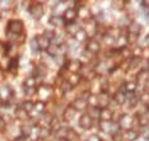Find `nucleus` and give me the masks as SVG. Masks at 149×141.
Segmentation results:
<instances>
[{"instance_id": "nucleus-1", "label": "nucleus", "mask_w": 149, "mask_h": 141, "mask_svg": "<svg viewBox=\"0 0 149 141\" xmlns=\"http://www.w3.org/2000/svg\"><path fill=\"white\" fill-rule=\"evenodd\" d=\"M78 14H79V12H78L74 6H72V8H68L64 12L63 17H61L64 23H65V26L66 24H72V23H75L77 18H78Z\"/></svg>"}, {"instance_id": "nucleus-2", "label": "nucleus", "mask_w": 149, "mask_h": 141, "mask_svg": "<svg viewBox=\"0 0 149 141\" xmlns=\"http://www.w3.org/2000/svg\"><path fill=\"white\" fill-rule=\"evenodd\" d=\"M24 29V24L21 19H10L8 22V31L13 35H21Z\"/></svg>"}, {"instance_id": "nucleus-3", "label": "nucleus", "mask_w": 149, "mask_h": 141, "mask_svg": "<svg viewBox=\"0 0 149 141\" xmlns=\"http://www.w3.org/2000/svg\"><path fill=\"white\" fill-rule=\"evenodd\" d=\"M82 66H83V64L80 62V60L73 59V60H66L64 68H65L70 74H79L80 69H82Z\"/></svg>"}, {"instance_id": "nucleus-4", "label": "nucleus", "mask_w": 149, "mask_h": 141, "mask_svg": "<svg viewBox=\"0 0 149 141\" xmlns=\"http://www.w3.org/2000/svg\"><path fill=\"white\" fill-rule=\"evenodd\" d=\"M28 12H29V14H31V17L33 19L38 21V19L42 18L43 13H45V9H43L42 4H40V3H35V4L31 5L28 8Z\"/></svg>"}, {"instance_id": "nucleus-5", "label": "nucleus", "mask_w": 149, "mask_h": 141, "mask_svg": "<svg viewBox=\"0 0 149 141\" xmlns=\"http://www.w3.org/2000/svg\"><path fill=\"white\" fill-rule=\"evenodd\" d=\"M35 41H36L37 50H38V51H46V50L49 48V46L51 45V41H50V39H47L43 35L36 36L35 37Z\"/></svg>"}, {"instance_id": "nucleus-6", "label": "nucleus", "mask_w": 149, "mask_h": 141, "mask_svg": "<svg viewBox=\"0 0 149 141\" xmlns=\"http://www.w3.org/2000/svg\"><path fill=\"white\" fill-rule=\"evenodd\" d=\"M96 103H97V107L100 109L108 108V106H110V97H108V93L107 92H101L97 95V102Z\"/></svg>"}, {"instance_id": "nucleus-7", "label": "nucleus", "mask_w": 149, "mask_h": 141, "mask_svg": "<svg viewBox=\"0 0 149 141\" xmlns=\"http://www.w3.org/2000/svg\"><path fill=\"white\" fill-rule=\"evenodd\" d=\"M100 127L102 129L103 132H112V135L113 133H116L117 131H120V127H118L117 123H113V122H103V121H101L100 122Z\"/></svg>"}, {"instance_id": "nucleus-8", "label": "nucleus", "mask_w": 149, "mask_h": 141, "mask_svg": "<svg viewBox=\"0 0 149 141\" xmlns=\"http://www.w3.org/2000/svg\"><path fill=\"white\" fill-rule=\"evenodd\" d=\"M143 29L140 23H138L136 21H130L127 24V33L129 35H134V36H139Z\"/></svg>"}, {"instance_id": "nucleus-9", "label": "nucleus", "mask_w": 149, "mask_h": 141, "mask_svg": "<svg viewBox=\"0 0 149 141\" xmlns=\"http://www.w3.org/2000/svg\"><path fill=\"white\" fill-rule=\"evenodd\" d=\"M79 126L82 127L83 130L91 129V127L93 126V120L91 118L87 113H83V115L80 116V118H79Z\"/></svg>"}, {"instance_id": "nucleus-10", "label": "nucleus", "mask_w": 149, "mask_h": 141, "mask_svg": "<svg viewBox=\"0 0 149 141\" xmlns=\"http://www.w3.org/2000/svg\"><path fill=\"white\" fill-rule=\"evenodd\" d=\"M87 51L91 53H98L101 51V43L94 38L89 39V41L87 42Z\"/></svg>"}, {"instance_id": "nucleus-11", "label": "nucleus", "mask_w": 149, "mask_h": 141, "mask_svg": "<svg viewBox=\"0 0 149 141\" xmlns=\"http://www.w3.org/2000/svg\"><path fill=\"white\" fill-rule=\"evenodd\" d=\"M12 95H13V90L9 88V86H3V88H0V100H1V103L9 102V100L12 99Z\"/></svg>"}, {"instance_id": "nucleus-12", "label": "nucleus", "mask_w": 149, "mask_h": 141, "mask_svg": "<svg viewBox=\"0 0 149 141\" xmlns=\"http://www.w3.org/2000/svg\"><path fill=\"white\" fill-rule=\"evenodd\" d=\"M112 111L110 107L108 108H102L100 109V121H103V122H110L111 118H112Z\"/></svg>"}, {"instance_id": "nucleus-13", "label": "nucleus", "mask_w": 149, "mask_h": 141, "mask_svg": "<svg viewBox=\"0 0 149 141\" xmlns=\"http://www.w3.org/2000/svg\"><path fill=\"white\" fill-rule=\"evenodd\" d=\"M70 106H72L75 111H83V109H87L88 102H87V100H84V99H82V98L79 97V98H77Z\"/></svg>"}, {"instance_id": "nucleus-14", "label": "nucleus", "mask_w": 149, "mask_h": 141, "mask_svg": "<svg viewBox=\"0 0 149 141\" xmlns=\"http://www.w3.org/2000/svg\"><path fill=\"white\" fill-rule=\"evenodd\" d=\"M77 115V111L73 108L72 106H69V107H66V109L64 111V113H63V118L64 121H66V122H69V121H72L74 117H75Z\"/></svg>"}, {"instance_id": "nucleus-15", "label": "nucleus", "mask_w": 149, "mask_h": 141, "mask_svg": "<svg viewBox=\"0 0 149 141\" xmlns=\"http://www.w3.org/2000/svg\"><path fill=\"white\" fill-rule=\"evenodd\" d=\"M127 100V97H126V94H125L124 92H121V90H118V92L115 93V95H113V102L116 103V104H124L125 102Z\"/></svg>"}, {"instance_id": "nucleus-16", "label": "nucleus", "mask_w": 149, "mask_h": 141, "mask_svg": "<svg viewBox=\"0 0 149 141\" xmlns=\"http://www.w3.org/2000/svg\"><path fill=\"white\" fill-rule=\"evenodd\" d=\"M123 137H125L126 141H135V140H138V137H139V132L138 131H135L134 129H130V130L125 131Z\"/></svg>"}, {"instance_id": "nucleus-17", "label": "nucleus", "mask_w": 149, "mask_h": 141, "mask_svg": "<svg viewBox=\"0 0 149 141\" xmlns=\"http://www.w3.org/2000/svg\"><path fill=\"white\" fill-rule=\"evenodd\" d=\"M46 51L49 52L50 56H52V57H56V56L60 55V52H61V48H60L59 45H56V43H52L51 42V45L49 46V48H47Z\"/></svg>"}, {"instance_id": "nucleus-18", "label": "nucleus", "mask_w": 149, "mask_h": 141, "mask_svg": "<svg viewBox=\"0 0 149 141\" xmlns=\"http://www.w3.org/2000/svg\"><path fill=\"white\" fill-rule=\"evenodd\" d=\"M88 108V112L87 115L91 117L92 120H100V108L96 106H91V107H87Z\"/></svg>"}, {"instance_id": "nucleus-19", "label": "nucleus", "mask_w": 149, "mask_h": 141, "mask_svg": "<svg viewBox=\"0 0 149 141\" xmlns=\"http://www.w3.org/2000/svg\"><path fill=\"white\" fill-rule=\"evenodd\" d=\"M80 79H82V78H80V75H79V74H70V75L68 76L66 82L69 83L70 85H72L73 88H74V86H77L78 84L80 83Z\"/></svg>"}, {"instance_id": "nucleus-20", "label": "nucleus", "mask_w": 149, "mask_h": 141, "mask_svg": "<svg viewBox=\"0 0 149 141\" xmlns=\"http://www.w3.org/2000/svg\"><path fill=\"white\" fill-rule=\"evenodd\" d=\"M49 23H50L51 26H54V27H61V26H65V23H64L63 18H61V17H57V15L50 17Z\"/></svg>"}, {"instance_id": "nucleus-21", "label": "nucleus", "mask_w": 149, "mask_h": 141, "mask_svg": "<svg viewBox=\"0 0 149 141\" xmlns=\"http://www.w3.org/2000/svg\"><path fill=\"white\" fill-rule=\"evenodd\" d=\"M74 38H75L78 42H84V41H86V39L88 38V33L84 31L83 28H80L79 31H78L75 35H74Z\"/></svg>"}, {"instance_id": "nucleus-22", "label": "nucleus", "mask_w": 149, "mask_h": 141, "mask_svg": "<svg viewBox=\"0 0 149 141\" xmlns=\"http://www.w3.org/2000/svg\"><path fill=\"white\" fill-rule=\"evenodd\" d=\"M51 133L52 132L50 131L49 127H40V130H38V137H40V139H42V140L49 139Z\"/></svg>"}, {"instance_id": "nucleus-23", "label": "nucleus", "mask_w": 149, "mask_h": 141, "mask_svg": "<svg viewBox=\"0 0 149 141\" xmlns=\"http://www.w3.org/2000/svg\"><path fill=\"white\" fill-rule=\"evenodd\" d=\"M15 116H17V118L21 120V121H28L29 120V115L26 112V111H23L22 108H19V107L15 109Z\"/></svg>"}, {"instance_id": "nucleus-24", "label": "nucleus", "mask_w": 149, "mask_h": 141, "mask_svg": "<svg viewBox=\"0 0 149 141\" xmlns=\"http://www.w3.org/2000/svg\"><path fill=\"white\" fill-rule=\"evenodd\" d=\"M19 68V60L18 57H12L9 59V62H8V70H10V71H15L17 69Z\"/></svg>"}, {"instance_id": "nucleus-25", "label": "nucleus", "mask_w": 149, "mask_h": 141, "mask_svg": "<svg viewBox=\"0 0 149 141\" xmlns=\"http://www.w3.org/2000/svg\"><path fill=\"white\" fill-rule=\"evenodd\" d=\"M33 103L35 102H32V100H24V102L22 103V106H21V108L23 109V111H26L27 113H31L32 111H33Z\"/></svg>"}, {"instance_id": "nucleus-26", "label": "nucleus", "mask_w": 149, "mask_h": 141, "mask_svg": "<svg viewBox=\"0 0 149 141\" xmlns=\"http://www.w3.org/2000/svg\"><path fill=\"white\" fill-rule=\"evenodd\" d=\"M80 29V26L75 24V23H72V24H66V32L69 33L70 36H74L75 33Z\"/></svg>"}, {"instance_id": "nucleus-27", "label": "nucleus", "mask_w": 149, "mask_h": 141, "mask_svg": "<svg viewBox=\"0 0 149 141\" xmlns=\"http://www.w3.org/2000/svg\"><path fill=\"white\" fill-rule=\"evenodd\" d=\"M45 107H46V103L41 102V100H37V102L33 103V111H37L38 113L45 112Z\"/></svg>"}, {"instance_id": "nucleus-28", "label": "nucleus", "mask_w": 149, "mask_h": 141, "mask_svg": "<svg viewBox=\"0 0 149 141\" xmlns=\"http://www.w3.org/2000/svg\"><path fill=\"white\" fill-rule=\"evenodd\" d=\"M68 127H60L59 130L56 131V137L60 140H66V135H68Z\"/></svg>"}, {"instance_id": "nucleus-29", "label": "nucleus", "mask_w": 149, "mask_h": 141, "mask_svg": "<svg viewBox=\"0 0 149 141\" xmlns=\"http://www.w3.org/2000/svg\"><path fill=\"white\" fill-rule=\"evenodd\" d=\"M31 129L32 127L29 125H22L21 126V136H23L24 139H27V137L31 135Z\"/></svg>"}, {"instance_id": "nucleus-30", "label": "nucleus", "mask_w": 149, "mask_h": 141, "mask_svg": "<svg viewBox=\"0 0 149 141\" xmlns=\"http://www.w3.org/2000/svg\"><path fill=\"white\" fill-rule=\"evenodd\" d=\"M61 92L65 94V93H68V92H70V90H73V86L70 85L69 83L66 82V80H63L61 82V85H60V88H59Z\"/></svg>"}, {"instance_id": "nucleus-31", "label": "nucleus", "mask_w": 149, "mask_h": 141, "mask_svg": "<svg viewBox=\"0 0 149 141\" xmlns=\"http://www.w3.org/2000/svg\"><path fill=\"white\" fill-rule=\"evenodd\" d=\"M24 88H36V79L31 76V78H27L24 80V84H23Z\"/></svg>"}, {"instance_id": "nucleus-32", "label": "nucleus", "mask_w": 149, "mask_h": 141, "mask_svg": "<svg viewBox=\"0 0 149 141\" xmlns=\"http://www.w3.org/2000/svg\"><path fill=\"white\" fill-rule=\"evenodd\" d=\"M43 36H45L47 39L52 41V39L55 38V31H54V29H45V32H43Z\"/></svg>"}, {"instance_id": "nucleus-33", "label": "nucleus", "mask_w": 149, "mask_h": 141, "mask_svg": "<svg viewBox=\"0 0 149 141\" xmlns=\"http://www.w3.org/2000/svg\"><path fill=\"white\" fill-rule=\"evenodd\" d=\"M24 94L26 95H35L37 94V89L36 88H24Z\"/></svg>"}, {"instance_id": "nucleus-34", "label": "nucleus", "mask_w": 149, "mask_h": 141, "mask_svg": "<svg viewBox=\"0 0 149 141\" xmlns=\"http://www.w3.org/2000/svg\"><path fill=\"white\" fill-rule=\"evenodd\" d=\"M124 4H125V1H113L112 6H115V9H123Z\"/></svg>"}, {"instance_id": "nucleus-35", "label": "nucleus", "mask_w": 149, "mask_h": 141, "mask_svg": "<svg viewBox=\"0 0 149 141\" xmlns=\"http://www.w3.org/2000/svg\"><path fill=\"white\" fill-rule=\"evenodd\" d=\"M148 5H149L148 1H140V6H143V10L145 13H148Z\"/></svg>"}, {"instance_id": "nucleus-36", "label": "nucleus", "mask_w": 149, "mask_h": 141, "mask_svg": "<svg viewBox=\"0 0 149 141\" xmlns=\"http://www.w3.org/2000/svg\"><path fill=\"white\" fill-rule=\"evenodd\" d=\"M89 141H102V140H100V137H98L97 135H93V136L89 137Z\"/></svg>"}, {"instance_id": "nucleus-37", "label": "nucleus", "mask_w": 149, "mask_h": 141, "mask_svg": "<svg viewBox=\"0 0 149 141\" xmlns=\"http://www.w3.org/2000/svg\"><path fill=\"white\" fill-rule=\"evenodd\" d=\"M31 45H32V51H37V45H36V41H35V38L32 39Z\"/></svg>"}, {"instance_id": "nucleus-38", "label": "nucleus", "mask_w": 149, "mask_h": 141, "mask_svg": "<svg viewBox=\"0 0 149 141\" xmlns=\"http://www.w3.org/2000/svg\"><path fill=\"white\" fill-rule=\"evenodd\" d=\"M13 141H26V139H24V137H23V136H17V137H15V139L13 140Z\"/></svg>"}, {"instance_id": "nucleus-39", "label": "nucleus", "mask_w": 149, "mask_h": 141, "mask_svg": "<svg viewBox=\"0 0 149 141\" xmlns=\"http://www.w3.org/2000/svg\"><path fill=\"white\" fill-rule=\"evenodd\" d=\"M3 106V103H1V100H0V107H1Z\"/></svg>"}, {"instance_id": "nucleus-40", "label": "nucleus", "mask_w": 149, "mask_h": 141, "mask_svg": "<svg viewBox=\"0 0 149 141\" xmlns=\"http://www.w3.org/2000/svg\"><path fill=\"white\" fill-rule=\"evenodd\" d=\"M66 141H77V140H66Z\"/></svg>"}]
</instances>
